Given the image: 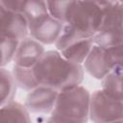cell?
I'll return each mask as SVG.
<instances>
[{
  "instance_id": "1",
  "label": "cell",
  "mask_w": 123,
  "mask_h": 123,
  "mask_svg": "<svg viewBox=\"0 0 123 123\" xmlns=\"http://www.w3.org/2000/svg\"><path fill=\"white\" fill-rule=\"evenodd\" d=\"M34 76L40 86L61 91L84 81L82 64L66 60L58 50H47L33 66Z\"/></svg>"
},
{
  "instance_id": "2",
  "label": "cell",
  "mask_w": 123,
  "mask_h": 123,
  "mask_svg": "<svg viewBox=\"0 0 123 123\" xmlns=\"http://www.w3.org/2000/svg\"><path fill=\"white\" fill-rule=\"evenodd\" d=\"M90 92L83 86H75L58 92L49 122L84 123L88 120Z\"/></svg>"
},
{
  "instance_id": "3",
  "label": "cell",
  "mask_w": 123,
  "mask_h": 123,
  "mask_svg": "<svg viewBox=\"0 0 123 123\" xmlns=\"http://www.w3.org/2000/svg\"><path fill=\"white\" fill-rule=\"evenodd\" d=\"M113 3L111 0H79L66 24L86 36L93 37L101 27L106 11Z\"/></svg>"
},
{
  "instance_id": "4",
  "label": "cell",
  "mask_w": 123,
  "mask_h": 123,
  "mask_svg": "<svg viewBox=\"0 0 123 123\" xmlns=\"http://www.w3.org/2000/svg\"><path fill=\"white\" fill-rule=\"evenodd\" d=\"M93 44V37L86 36L67 24L63 25L62 31L55 42L56 50L62 57L79 64H83Z\"/></svg>"
},
{
  "instance_id": "5",
  "label": "cell",
  "mask_w": 123,
  "mask_h": 123,
  "mask_svg": "<svg viewBox=\"0 0 123 123\" xmlns=\"http://www.w3.org/2000/svg\"><path fill=\"white\" fill-rule=\"evenodd\" d=\"M122 61V45L104 48L93 44L82 65L91 77L101 80L115 66L121 65Z\"/></svg>"
},
{
  "instance_id": "6",
  "label": "cell",
  "mask_w": 123,
  "mask_h": 123,
  "mask_svg": "<svg viewBox=\"0 0 123 123\" xmlns=\"http://www.w3.org/2000/svg\"><path fill=\"white\" fill-rule=\"evenodd\" d=\"M94 44L110 48L123 43L122 2H114L105 12L103 22L98 32L93 36Z\"/></svg>"
},
{
  "instance_id": "7",
  "label": "cell",
  "mask_w": 123,
  "mask_h": 123,
  "mask_svg": "<svg viewBox=\"0 0 123 123\" xmlns=\"http://www.w3.org/2000/svg\"><path fill=\"white\" fill-rule=\"evenodd\" d=\"M123 119V100L115 99L103 89L90 93L88 120L95 123L121 122Z\"/></svg>"
},
{
  "instance_id": "8",
  "label": "cell",
  "mask_w": 123,
  "mask_h": 123,
  "mask_svg": "<svg viewBox=\"0 0 123 123\" xmlns=\"http://www.w3.org/2000/svg\"><path fill=\"white\" fill-rule=\"evenodd\" d=\"M28 36V26L24 17L11 12L0 4V41L5 39L21 40Z\"/></svg>"
},
{
  "instance_id": "9",
  "label": "cell",
  "mask_w": 123,
  "mask_h": 123,
  "mask_svg": "<svg viewBox=\"0 0 123 123\" xmlns=\"http://www.w3.org/2000/svg\"><path fill=\"white\" fill-rule=\"evenodd\" d=\"M58 92L54 88L39 85L29 91L24 106L30 113L50 114L54 108Z\"/></svg>"
},
{
  "instance_id": "10",
  "label": "cell",
  "mask_w": 123,
  "mask_h": 123,
  "mask_svg": "<svg viewBox=\"0 0 123 123\" xmlns=\"http://www.w3.org/2000/svg\"><path fill=\"white\" fill-rule=\"evenodd\" d=\"M62 29L63 24L48 14L30 25L28 27V34L41 44L50 45L55 44Z\"/></svg>"
},
{
  "instance_id": "11",
  "label": "cell",
  "mask_w": 123,
  "mask_h": 123,
  "mask_svg": "<svg viewBox=\"0 0 123 123\" xmlns=\"http://www.w3.org/2000/svg\"><path fill=\"white\" fill-rule=\"evenodd\" d=\"M45 52L44 45L31 37L19 40L14 57V65L22 67H33Z\"/></svg>"
},
{
  "instance_id": "12",
  "label": "cell",
  "mask_w": 123,
  "mask_h": 123,
  "mask_svg": "<svg viewBox=\"0 0 123 123\" xmlns=\"http://www.w3.org/2000/svg\"><path fill=\"white\" fill-rule=\"evenodd\" d=\"M0 122H31L30 112L26 107L12 100L0 107Z\"/></svg>"
},
{
  "instance_id": "13",
  "label": "cell",
  "mask_w": 123,
  "mask_h": 123,
  "mask_svg": "<svg viewBox=\"0 0 123 123\" xmlns=\"http://www.w3.org/2000/svg\"><path fill=\"white\" fill-rule=\"evenodd\" d=\"M102 81V87L107 94L110 96L123 100L122 96V64L115 66L111 72H109Z\"/></svg>"
},
{
  "instance_id": "14",
  "label": "cell",
  "mask_w": 123,
  "mask_h": 123,
  "mask_svg": "<svg viewBox=\"0 0 123 123\" xmlns=\"http://www.w3.org/2000/svg\"><path fill=\"white\" fill-rule=\"evenodd\" d=\"M78 1L79 0H45V3L49 15L64 25L67 23Z\"/></svg>"
},
{
  "instance_id": "15",
  "label": "cell",
  "mask_w": 123,
  "mask_h": 123,
  "mask_svg": "<svg viewBox=\"0 0 123 123\" xmlns=\"http://www.w3.org/2000/svg\"><path fill=\"white\" fill-rule=\"evenodd\" d=\"M20 14L24 17L29 27L49 13L45 0H25L20 10Z\"/></svg>"
},
{
  "instance_id": "16",
  "label": "cell",
  "mask_w": 123,
  "mask_h": 123,
  "mask_svg": "<svg viewBox=\"0 0 123 123\" xmlns=\"http://www.w3.org/2000/svg\"><path fill=\"white\" fill-rule=\"evenodd\" d=\"M16 87L12 73L4 67H0V107L13 100Z\"/></svg>"
},
{
  "instance_id": "17",
  "label": "cell",
  "mask_w": 123,
  "mask_h": 123,
  "mask_svg": "<svg viewBox=\"0 0 123 123\" xmlns=\"http://www.w3.org/2000/svg\"><path fill=\"white\" fill-rule=\"evenodd\" d=\"M12 73L16 86L20 87L21 89L30 91L36 86H39L34 76L33 67H22L13 64Z\"/></svg>"
},
{
  "instance_id": "18",
  "label": "cell",
  "mask_w": 123,
  "mask_h": 123,
  "mask_svg": "<svg viewBox=\"0 0 123 123\" xmlns=\"http://www.w3.org/2000/svg\"><path fill=\"white\" fill-rule=\"evenodd\" d=\"M19 40L5 39L0 41V67L10 63L14 57Z\"/></svg>"
},
{
  "instance_id": "19",
  "label": "cell",
  "mask_w": 123,
  "mask_h": 123,
  "mask_svg": "<svg viewBox=\"0 0 123 123\" xmlns=\"http://www.w3.org/2000/svg\"><path fill=\"white\" fill-rule=\"evenodd\" d=\"M25 0H0V4L7 10L20 13V10Z\"/></svg>"
},
{
  "instance_id": "20",
  "label": "cell",
  "mask_w": 123,
  "mask_h": 123,
  "mask_svg": "<svg viewBox=\"0 0 123 123\" xmlns=\"http://www.w3.org/2000/svg\"><path fill=\"white\" fill-rule=\"evenodd\" d=\"M112 2H115V1H118V0H111Z\"/></svg>"
}]
</instances>
